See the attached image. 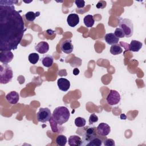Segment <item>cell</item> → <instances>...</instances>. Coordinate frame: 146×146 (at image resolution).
<instances>
[{
    "instance_id": "cell-1",
    "label": "cell",
    "mask_w": 146,
    "mask_h": 146,
    "mask_svg": "<svg viewBox=\"0 0 146 146\" xmlns=\"http://www.w3.org/2000/svg\"><path fill=\"white\" fill-rule=\"evenodd\" d=\"M17 1H0V51L17 48L26 30L24 21L13 5Z\"/></svg>"
},
{
    "instance_id": "cell-2",
    "label": "cell",
    "mask_w": 146,
    "mask_h": 146,
    "mask_svg": "<svg viewBox=\"0 0 146 146\" xmlns=\"http://www.w3.org/2000/svg\"><path fill=\"white\" fill-rule=\"evenodd\" d=\"M70 116V113L68 109L66 107L60 106L54 110L52 118L56 124L61 125L68 120Z\"/></svg>"
},
{
    "instance_id": "cell-3",
    "label": "cell",
    "mask_w": 146,
    "mask_h": 146,
    "mask_svg": "<svg viewBox=\"0 0 146 146\" xmlns=\"http://www.w3.org/2000/svg\"><path fill=\"white\" fill-rule=\"evenodd\" d=\"M13 76V70L7 64L3 63L0 66V83L6 84L11 81Z\"/></svg>"
},
{
    "instance_id": "cell-4",
    "label": "cell",
    "mask_w": 146,
    "mask_h": 146,
    "mask_svg": "<svg viewBox=\"0 0 146 146\" xmlns=\"http://www.w3.org/2000/svg\"><path fill=\"white\" fill-rule=\"evenodd\" d=\"M119 26L124 32L125 37H131L133 33V25L132 22L128 18H119Z\"/></svg>"
},
{
    "instance_id": "cell-5",
    "label": "cell",
    "mask_w": 146,
    "mask_h": 146,
    "mask_svg": "<svg viewBox=\"0 0 146 146\" xmlns=\"http://www.w3.org/2000/svg\"><path fill=\"white\" fill-rule=\"evenodd\" d=\"M36 118L38 121L42 123H46L50 121L51 118L50 110L48 108H40L36 113Z\"/></svg>"
},
{
    "instance_id": "cell-6",
    "label": "cell",
    "mask_w": 146,
    "mask_h": 146,
    "mask_svg": "<svg viewBox=\"0 0 146 146\" xmlns=\"http://www.w3.org/2000/svg\"><path fill=\"white\" fill-rule=\"evenodd\" d=\"M82 141H84L82 145L90 146H101L102 145V140L99 138L96 135L91 136H83Z\"/></svg>"
},
{
    "instance_id": "cell-7",
    "label": "cell",
    "mask_w": 146,
    "mask_h": 146,
    "mask_svg": "<svg viewBox=\"0 0 146 146\" xmlns=\"http://www.w3.org/2000/svg\"><path fill=\"white\" fill-rule=\"evenodd\" d=\"M106 100L107 103L110 106L116 105L120 100V95L117 91L111 90L107 96Z\"/></svg>"
},
{
    "instance_id": "cell-8",
    "label": "cell",
    "mask_w": 146,
    "mask_h": 146,
    "mask_svg": "<svg viewBox=\"0 0 146 146\" xmlns=\"http://www.w3.org/2000/svg\"><path fill=\"white\" fill-rule=\"evenodd\" d=\"M110 132L111 128L110 125L105 123H100L96 128V132L98 135L100 136H107Z\"/></svg>"
},
{
    "instance_id": "cell-9",
    "label": "cell",
    "mask_w": 146,
    "mask_h": 146,
    "mask_svg": "<svg viewBox=\"0 0 146 146\" xmlns=\"http://www.w3.org/2000/svg\"><path fill=\"white\" fill-rule=\"evenodd\" d=\"M14 55L11 51H0V61L2 63H10Z\"/></svg>"
},
{
    "instance_id": "cell-10",
    "label": "cell",
    "mask_w": 146,
    "mask_h": 146,
    "mask_svg": "<svg viewBox=\"0 0 146 146\" xmlns=\"http://www.w3.org/2000/svg\"><path fill=\"white\" fill-rule=\"evenodd\" d=\"M60 48L62 52L69 54L71 53L74 49V46L72 44L71 39H66L62 42L60 45Z\"/></svg>"
},
{
    "instance_id": "cell-11",
    "label": "cell",
    "mask_w": 146,
    "mask_h": 146,
    "mask_svg": "<svg viewBox=\"0 0 146 146\" xmlns=\"http://www.w3.org/2000/svg\"><path fill=\"white\" fill-rule=\"evenodd\" d=\"M57 84L59 90L66 92L68 90L70 87V82L67 79L60 78L57 81Z\"/></svg>"
},
{
    "instance_id": "cell-12",
    "label": "cell",
    "mask_w": 146,
    "mask_h": 146,
    "mask_svg": "<svg viewBox=\"0 0 146 146\" xmlns=\"http://www.w3.org/2000/svg\"><path fill=\"white\" fill-rule=\"evenodd\" d=\"M6 99L9 103L11 104H15L19 101V95L17 92L13 91L6 95Z\"/></svg>"
},
{
    "instance_id": "cell-13",
    "label": "cell",
    "mask_w": 146,
    "mask_h": 146,
    "mask_svg": "<svg viewBox=\"0 0 146 146\" xmlns=\"http://www.w3.org/2000/svg\"><path fill=\"white\" fill-rule=\"evenodd\" d=\"M67 22L70 27H74L76 26L79 23V15L75 13L69 14L67 18Z\"/></svg>"
},
{
    "instance_id": "cell-14",
    "label": "cell",
    "mask_w": 146,
    "mask_h": 146,
    "mask_svg": "<svg viewBox=\"0 0 146 146\" xmlns=\"http://www.w3.org/2000/svg\"><path fill=\"white\" fill-rule=\"evenodd\" d=\"M35 49L40 54H45L49 50V44L46 42L42 41L35 46Z\"/></svg>"
},
{
    "instance_id": "cell-15",
    "label": "cell",
    "mask_w": 146,
    "mask_h": 146,
    "mask_svg": "<svg viewBox=\"0 0 146 146\" xmlns=\"http://www.w3.org/2000/svg\"><path fill=\"white\" fill-rule=\"evenodd\" d=\"M104 40L108 44L113 45L117 44L119 41V38L116 36L114 33H110L106 34L104 36Z\"/></svg>"
},
{
    "instance_id": "cell-16",
    "label": "cell",
    "mask_w": 146,
    "mask_h": 146,
    "mask_svg": "<svg viewBox=\"0 0 146 146\" xmlns=\"http://www.w3.org/2000/svg\"><path fill=\"white\" fill-rule=\"evenodd\" d=\"M143 43L136 40H132L129 44V50L133 52H138L142 47Z\"/></svg>"
},
{
    "instance_id": "cell-17",
    "label": "cell",
    "mask_w": 146,
    "mask_h": 146,
    "mask_svg": "<svg viewBox=\"0 0 146 146\" xmlns=\"http://www.w3.org/2000/svg\"><path fill=\"white\" fill-rule=\"evenodd\" d=\"M68 143L70 146H79L82 145V140L79 136L71 135L68 138Z\"/></svg>"
},
{
    "instance_id": "cell-18",
    "label": "cell",
    "mask_w": 146,
    "mask_h": 146,
    "mask_svg": "<svg viewBox=\"0 0 146 146\" xmlns=\"http://www.w3.org/2000/svg\"><path fill=\"white\" fill-rule=\"evenodd\" d=\"M42 64L46 67H51L54 62L53 57L50 55H44L41 60Z\"/></svg>"
},
{
    "instance_id": "cell-19",
    "label": "cell",
    "mask_w": 146,
    "mask_h": 146,
    "mask_svg": "<svg viewBox=\"0 0 146 146\" xmlns=\"http://www.w3.org/2000/svg\"><path fill=\"white\" fill-rule=\"evenodd\" d=\"M83 22L86 26L87 27H91L93 26L95 23V20L92 15H87L83 19Z\"/></svg>"
},
{
    "instance_id": "cell-20",
    "label": "cell",
    "mask_w": 146,
    "mask_h": 146,
    "mask_svg": "<svg viewBox=\"0 0 146 146\" xmlns=\"http://www.w3.org/2000/svg\"><path fill=\"white\" fill-rule=\"evenodd\" d=\"M110 51L112 55H116L121 54L123 52V49L119 44H116L111 46Z\"/></svg>"
},
{
    "instance_id": "cell-21",
    "label": "cell",
    "mask_w": 146,
    "mask_h": 146,
    "mask_svg": "<svg viewBox=\"0 0 146 146\" xmlns=\"http://www.w3.org/2000/svg\"><path fill=\"white\" fill-rule=\"evenodd\" d=\"M38 13H39V11L36 13H34L33 11H29L25 14V18L27 21H28L29 22H33L35 20V19L36 18V17H38L40 15V13L38 14Z\"/></svg>"
},
{
    "instance_id": "cell-22",
    "label": "cell",
    "mask_w": 146,
    "mask_h": 146,
    "mask_svg": "<svg viewBox=\"0 0 146 146\" xmlns=\"http://www.w3.org/2000/svg\"><path fill=\"white\" fill-rule=\"evenodd\" d=\"M67 137L64 135H58L56 137V140H55L56 144L58 145H60V146L65 145L67 143Z\"/></svg>"
},
{
    "instance_id": "cell-23",
    "label": "cell",
    "mask_w": 146,
    "mask_h": 146,
    "mask_svg": "<svg viewBox=\"0 0 146 146\" xmlns=\"http://www.w3.org/2000/svg\"><path fill=\"white\" fill-rule=\"evenodd\" d=\"M29 61L33 64H35L36 63H38L39 59V56L38 54L33 52L29 54Z\"/></svg>"
},
{
    "instance_id": "cell-24",
    "label": "cell",
    "mask_w": 146,
    "mask_h": 146,
    "mask_svg": "<svg viewBox=\"0 0 146 146\" xmlns=\"http://www.w3.org/2000/svg\"><path fill=\"white\" fill-rule=\"evenodd\" d=\"M96 129L95 127H85V134L84 136H94L96 135Z\"/></svg>"
},
{
    "instance_id": "cell-25",
    "label": "cell",
    "mask_w": 146,
    "mask_h": 146,
    "mask_svg": "<svg viewBox=\"0 0 146 146\" xmlns=\"http://www.w3.org/2000/svg\"><path fill=\"white\" fill-rule=\"evenodd\" d=\"M86 121L85 119L82 117H78L75 120V124L77 127H79V128L84 127V125H86Z\"/></svg>"
},
{
    "instance_id": "cell-26",
    "label": "cell",
    "mask_w": 146,
    "mask_h": 146,
    "mask_svg": "<svg viewBox=\"0 0 146 146\" xmlns=\"http://www.w3.org/2000/svg\"><path fill=\"white\" fill-rule=\"evenodd\" d=\"M114 34L116 36H117L119 38H121L125 37V34H124L123 31L119 27H117L115 29Z\"/></svg>"
},
{
    "instance_id": "cell-27",
    "label": "cell",
    "mask_w": 146,
    "mask_h": 146,
    "mask_svg": "<svg viewBox=\"0 0 146 146\" xmlns=\"http://www.w3.org/2000/svg\"><path fill=\"white\" fill-rule=\"evenodd\" d=\"M89 124L90 125L93 124L95 123H96L98 121V116L95 113H92L89 117Z\"/></svg>"
},
{
    "instance_id": "cell-28",
    "label": "cell",
    "mask_w": 146,
    "mask_h": 146,
    "mask_svg": "<svg viewBox=\"0 0 146 146\" xmlns=\"http://www.w3.org/2000/svg\"><path fill=\"white\" fill-rule=\"evenodd\" d=\"M75 3L79 9L83 8L85 6V2L83 0H76L75 1Z\"/></svg>"
},
{
    "instance_id": "cell-29",
    "label": "cell",
    "mask_w": 146,
    "mask_h": 146,
    "mask_svg": "<svg viewBox=\"0 0 146 146\" xmlns=\"http://www.w3.org/2000/svg\"><path fill=\"white\" fill-rule=\"evenodd\" d=\"M104 144L106 146H114L115 145V141L112 139H107L104 140Z\"/></svg>"
},
{
    "instance_id": "cell-30",
    "label": "cell",
    "mask_w": 146,
    "mask_h": 146,
    "mask_svg": "<svg viewBox=\"0 0 146 146\" xmlns=\"http://www.w3.org/2000/svg\"><path fill=\"white\" fill-rule=\"evenodd\" d=\"M106 2L104 1H100L98 2L96 5V7L98 9H104L106 6Z\"/></svg>"
},
{
    "instance_id": "cell-31",
    "label": "cell",
    "mask_w": 146,
    "mask_h": 146,
    "mask_svg": "<svg viewBox=\"0 0 146 146\" xmlns=\"http://www.w3.org/2000/svg\"><path fill=\"white\" fill-rule=\"evenodd\" d=\"M79 72H80L78 68H75L73 70V74L75 75H78V74H79Z\"/></svg>"
},
{
    "instance_id": "cell-32",
    "label": "cell",
    "mask_w": 146,
    "mask_h": 146,
    "mask_svg": "<svg viewBox=\"0 0 146 146\" xmlns=\"http://www.w3.org/2000/svg\"><path fill=\"white\" fill-rule=\"evenodd\" d=\"M120 119H124V120H125L126 119H127V116L124 115V114H123V113H121V115H120Z\"/></svg>"
}]
</instances>
